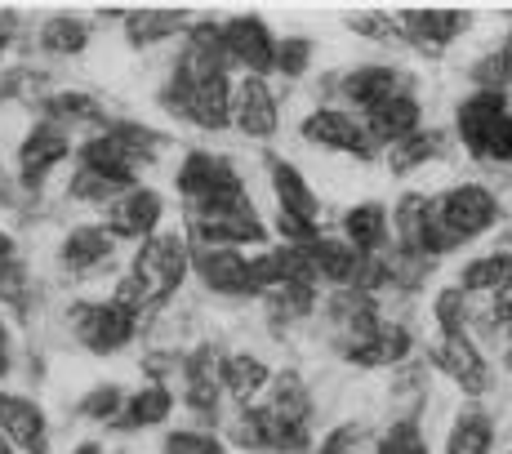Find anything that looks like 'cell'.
I'll list each match as a JSON object with an SVG mask.
<instances>
[{"label": "cell", "mask_w": 512, "mask_h": 454, "mask_svg": "<svg viewBox=\"0 0 512 454\" xmlns=\"http://www.w3.org/2000/svg\"><path fill=\"white\" fill-rule=\"evenodd\" d=\"M161 103L205 134H219L232 125V76H228L219 23L187 27L183 54L174 58V72L170 85L161 90Z\"/></svg>", "instance_id": "obj_1"}, {"label": "cell", "mask_w": 512, "mask_h": 454, "mask_svg": "<svg viewBox=\"0 0 512 454\" xmlns=\"http://www.w3.org/2000/svg\"><path fill=\"white\" fill-rule=\"evenodd\" d=\"M187 272H192V241L183 232H156L139 241V254H134L130 272L116 285L112 299H121L125 308H134L143 317V312L174 299Z\"/></svg>", "instance_id": "obj_2"}, {"label": "cell", "mask_w": 512, "mask_h": 454, "mask_svg": "<svg viewBox=\"0 0 512 454\" xmlns=\"http://www.w3.org/2000/svg\"><path fill=\"white\" fill-rule=\"evenodd\" d=\"M263 428V454H308L312 450V392L303 374H272L263 401L254 406Z\"/></svg>", "instance_id": "obj_3"}, {"label": "cell", "mask_w": 512, "mask_h": 454, "mask_svg": "<svg viewBox=\"0 0 512 454\" xmlns=\"http://www.w3.org/2000/svg\"><path fill=\"white\" fill-rule=\"evenodd\" d=\"M455 134L481 165H512V103L508 94L477 90L455 107Z\"/></svg>", "instance_id": "obj_4"}, {"label": "cell", "mask_w": 512, "mask_h": 454, "mask_svg": "<svg viewBox=\"0 0 512 454\" xmlns=\"http://www.w3.org/2000/svg\"><path fill=\"white\" fill-rule=\"evenodd\" d=\"M432 219H437L441 236H446L450 250H455V245L477 241V236H486L490 227H499L504 205H499V196L490 192V187L455 183V187H446L441 196H432Z\"/></svg>", "instance_id": "obj_5"}, {"label": "cell", "mask_w": 512, "mask_h": 454, "mask_svg": "<svg viewBox=\"0 0 512 454\" xmlns=\"http://www.w3.org/2000/svg\"><path fill=\"white\" fill-rule=\"evenodd\" d=\"M192 236H196V250H241V245L268 241V227H263L259 210H254L250 192H241L219 205L192 210Z\"/></svg>", "instance_id": "obj_6"}, {"label": "cell", "mask_w": 512, "mask_h": 454, "mask_svg": "<svg viewBox=\"0 0 512 454\" xmlns=\"http://www.w3.org/2000/svg\"><path fill=\"white\" fill-rule=\"evenodd\" d=\"M72 330L76 343L94 357H112V352H125L139 334V312L125 308L121 299H98V303H72Z\"/></svg>", "instance_id": "obj_7"}, {"label": "cell", "mask_w": 512, "mask_h": 454, "mask_svg": "<svg viewBox=\"0 0 512 454\" xmlns=\"http://www.w3.org/2000/svg\"><path fill=\"white\" fill-rule=\"evenodd\" d=\"M174 187H179V196L192 205V210H205V205H219V201H228V196L245 192L236 165L228 156L205 152V147H196V152L183 156L179 174H174Z\"/></svg>", "instance_id": "obj_8"}, {"label": "cell", "mask_w": 512, "mask_h": 454, "mask_svg": "<svg viewBox=\"0 0 512 454\" xmlns=\"http://www.w3.org/2000/svg\"><path fill=\"white\" fill-rule=\"evenodd\" d=\"M392 232H397V259H419V263H437L441 254H450V241L441 236L437 219H432V196L410 192L401 196L397 219H392Z\"/></svg>", "instance_id": "obj_9"}, {"label": "cell", "mask_w": 512, "mask_h": 454, "mask_svg": "<svg viewBox=\"0 0 512 454\" xmlns=\"http://www.w3.org/2000/svg\"><path fill=\"white\" fill-rule=\"evenodd\" d=\"M432 361H437V370L446 374V379L455 383L464 397H486L490 383H495L486 352L477 348V339H472V334H441Z\"/></svg>", "instance_id": "obj_10"}, {"label": "cell", "mask_w": 512, "mask_h": 454, "mask_svg": "<svg viewBox=\"0 0 512 454\" xmlns=\"http://www.w3.org/2000/svg\"><path fill=\"white\" fill-rule=\"evenodd\" d=\"M219 32H223V54H228V63L245 67V76L272 72V63H277V36H272V27L263 23V18L236 14Z\"/></svg>", "instance_id": "obj_11"}, {"label": "cell", "mask_w": 512, "mask_h": 454, "mask_svg": "<svg viewBox=\"0 0 512 454\" xmlns=\"http://www.w3.org/2000/svg\"><path fill=\"white\" fill-rule=\"evenodd\" d=\"M161 219H165V196L147 183H134L130 192H121L107 205L103 227L112 232V241H147V236H156Z\"/></svg>", "instance_id": "obj_12"}, {"label": "cell", "mask_w": 512, "mask_h": 454, "mask_svg": "<svg viewBox=\"0 0 512 454\" xmlns=\"http://www.w3.org/2000/svg\"><path fill=\"white\" fill-rule=\"evenodd\" d=\"M299 134L308 138L312 147H326V152H348V156H361V161L374 156L366 125H361L352 112H343V107H317V112H308L299 125Z\"/></svg>", "instance_id": "obj_13"}, {"label": "cell", "mask_w": 512, "mask_h": 454, "mask_svg": "<svg viewBox=\"0 0 512 454\" xmlns=\"http://www.w3.org/2000/svg\"><path fill=\"white\" fill-rule=\"evenodd\" d=\"M326 317H330L334 348H339V352L357 348L361 339H370V334L383 325L374 294L352 290V285H343V290H334V294H330V299H326Z\"/></svg>", "instance_id": "obj_14"}, {"label": "cell", "mask_w": 512, "mask_h": 454, "mask_svg": "<svg viewBox=\"0 0 512 454\" xmlns=\"http://www.w3.org/2000/svg\"><path fill=\"white\" fill-rule=\"evenodd\" d=\"M468 27L472 18L455 14V9H406V14H397L401 41H410L419 54H446Z\"/></svg>", "instance_id": "obj_15"}, {"label": "cell", "mask_w": 512, "mask_h": 454, "mask_svg": "<svg viewBox=\"0 0 512 454\" xmlns=\"http://www.w3.org/2000/svg\"><path fill=\"white\" fill-rule=\"evenodd\" d=\"M183 401L201 419H219V392H223V352L214 343H201L196 352L183 357Z\"/></svg>", "instance_id": "obj_16"}, {"label": "cell", "mask_w": 512, "mask_h": 454, "mask_svg": "<svg viewBox=\"0 0 512 454\" xmlns=\"http://www.w3.org/2000/svg\"><path fill=\"white\" fill-rule=\"evenodd\" d=\"M232 130H241L245 138H272L281 130L277 98L263 76H241L232 85Z\"/></svg>", "instance_id": "obj_17"}, {"label": "cell", "mask_w": 512, "mask_h": 454, "mask_svg": "<svg viewBox=\"0 0 512 454\" xmlns=\"http://www.w3.org/2000/svg\"><path fill=\"white\" fill-rule=\"evenodd\" d=\"M67 156H72V134H67L63 125H49V121L32 125V134L18 147V179L27 187H41Z\"/></svg>", "instance_id": "obj_18"}, {"label": "cell", "mask_w": 512, "mask_h": 454, "mask_svg": "<svg viewBox=\"0 0 512 454\" xmlns=\"http://www.w3.org/2000/svg\"><path fill=\"white\" fill-rule=\"evenodd\" d=\"M0 432L18 454H49V419L32 397L0 392Z\"/></svg>", "instance_id": "obj_19"}, {"label": "cell", "mask_w": 512, "mask_h": 454, "mask_svg": "<svg viewBox=\"0 0 512 454\" xmlns=\"http://www.w3.org/2000/svg\"><path fill=\"white\" fill-rule=\"evenodd\" d=\"M401 90H410L406 72H397V67H388V63H361L339 81V94L348 98V107H357L361 116H370L374 107L388 103V98Z\"/></svg>", "instance_id": "obj_20"}, {"label": "cell", "mask_w": 512, "mask_h": 454, "mask_svg": "<svg viewBox=\"0 0 512 454\" xmlns=\"http://www.w3.org/2000/svg\"><path fill=\"white\" fill-rule=\"evenodd\" d=\"M192 272L223 299H250V259L241 250H192Z\"/></svg>", "instance_id": "obj_21"}, {"label": "cell", "mask_w": 512, "mask_h": 454, "mask_svg": "<svg viewBox=\"0 0 512 454\" xmlns=\"http://www.w3.org/2000/svg\"><path fill=\"white\" fill-rule=\"evenodd\" d=\"M361 125H366V134H370L374 147H397L401 138H410L415 130H423V107H419V98L410 90H401V94H392L388 103L374 107Z\"/></svg>", "instance_id": "obj_22"}, {"label": "cell", "mask_w": 512, "mask_h": 454, "mask_svg": "<svg viewBox=\"0 0 512 454\" xmlns=\"http://www.w3.org/2000/svg\"><path fill=\"white\" fill-rule=\"evenodd\" d=\"M112 254H116V241L103 223L72 227V232L63 236V245H58V263H63V272H76V276L98 272L103 263H112Z\"/></svg>", "instance_id": "obj_23"}, {"label": "cell", "mask_w": 512, "mask_h": 454, "mask_svg": "<svg viewBox=\"0 0 512 454\" xmlns=\"http://www.w3.org/2000/svg\"><path fill=\"white\" fill-rule=\"evenodd\" d=\"M268 179L281 214H294V219H308V223L321 219V196L312 192V183L303 179L299 165H290L285 156H268Z\"/></svg>", "instance_id": "obj_24"}, {"label": "cell", "mask_w": 512, "mask_h": 454, "mask_svg": "<svg viewBox=\"0 0 512 454\" xmlns=\"http://www.w3.org/2000/svg\"><path fill=\"white\" fill-rule=\"evenodd\" d=\"M410 348H415V339H410L406 325L383 321L379 330L370 334V339H361L357 348L343 352V361L357 365V370H388V365H401V361H406Z\"/></svg>", "instance_id": "obj_25"}, {"label": "cell", "mask_w": 512, "mask_h": 454, "mask_svg": "<svg viewBox=\"0 0 512 454\" xmlns=\"http://www.w3.org/2000/svg\"><path fill=\"white\" fill-rule=\"evenodd\" d=\"M303 254H308V263H312V276L339 285V290L343 285H357V272H361V263H366L343 236H317L312 245H303Z\"/></svg>", "instance_id": "obj_26"}, {"label": "cell", "mask_w": 512, "mask_h": 454, "mask_svg": "<svg viewBox=\"0 0 512 454\" xmlns=\"http://www.w3.org/2000/svg\"><path fill=\"white\" fill-rule=\"evenodd\" d=\"M343 241H348L361 259L383 254V250H388V241H392V214L383 210L379 201L352 205V210L343 214Z\"/></svg>", "instance_id": "obj_27"}, {"label": "cell", "mask_w": 512, "mask_h": 454, "mask_svg": "<svg viewBox=\"0 0 512 454\" xmlns=\"http://www.w3.org/2000/svg\"><path fill=\"white\" fill-rule=\"evenodd\" d=\"M76 161H81V170H94V174H103V179H112L121 187L139 183V165H134V156L125 152V147L116 143L107 130L94 134V138H85V143L76 147Z\"/></svg>", "instance_id": "obj_28"}, {"label": "cell", "mask_w": 512, "mask_h": 454, "mask_svg": "<svg viewBox=\"0 0 512 454\" xmlns=\"http://www.w3.org/2000/svg\"><path fill=\"white\" fill-rule=\"evenodd\" d=\"M170 414H174V392H170V383L152 379V383H143L139 392H130V397H125V410H121V419H116L112 428H121V432L161 428V423H170Z\"/></svg>", "instance_id": "obj_29"}, {"label": "cell", "mask_w": 512, "mask_h": 454, "mask_svg": "<svg viewBox=\"0 0 512 454\" xmlns=\"http://www.w3.org/2000/svg\"><path fill=\"white\" fill-rule=\"evenodd\" d=\"M272 383V365L254 352H232L223 357V392L241 406H254V397H263Z\"/></svg>", "instance_id": "obj_30"}, {"label": "cell", "mask_w": 512, "mask_h": 454, "mask_svg": "<svg viewBox=\"0 0 512 454\" xmlns=\"http://www.w3.org/2000/svg\"><path fill=\"white\" fill-rule=\"evenodd\" d=\"M508 285H512V245H499V250L472 259L464 268V276H459V290H468L472 299H477V294L495 299V294H504Z\"/></svg>", "instance_id": "obj_31"}, {"label": "cell", "mask_w": 512, "mask_h": 454, "mask_svg": "<svg viewBox=\"0 0 512 454\" xmlns=\"http://www.w3.org/2000/svg\"><path fill=\"white\" fill-rule=\"evenodd\" d=\"M263 308H268L272 325H294L312 317V308H317V276H294V281L277 285L272 294H263Z\"/></svg>", "instance_id": "obj_32"}, {"label": "cell", "mask_w": 512, "mask_h": 454, "mask_svg": "<svg viewBox=\"0 0 512 454\" xmlns=\"http://www.w3.org/2000/svg\"><path fill=\"white\" fill-rule=\"evenodd\" d=\"M446 454H495V419L481 406H464L446 432Z\"/></svg>", "instance_id": "obj_33"}, {"label": "cell", "mask_w": 512, "mask_h": 454, "mask_svg": "<svg viewBox=\"0 0 512 454\" xmlns=\"http://www.w3.org/2000/svg\"><path fill=\"white\" fill-rule=\"evenodd\" d=\"M125 36H130L134 49H147V45H161L170 36H179L192 27V18L183 9H139V14H125Z\"/></svg>", "instance_id": "obj_34"}, {"label": "cell", "mask_w": 512, "mask_h": 454, "mask_svg": "<svg viewBox=\"0 0 512 454\" xmlns=\"http://www.w3.org/2000/svg\"><path fill=\"white\" fill-rule=\"evenodd\" d=\"M446 152V130H415L410 138H401L397 147H388V170L392 174H410L419 165L437 161Z\"/></svg>", "instance_id": "obj_35"}, {"label": "cell", "mask_w": 512, "mask_h": 454, "mask_svg": "<svg viewBox=\"0 0 512 454\" xmlns=\"http://www.w3.org/2000/svg\"><path fill=\"white\" fill-rule=\"evenodd\" d=\"M90 45V18H76V14H54L45 18L41 27V49L45 54H81Z\"/></svg>", "instance_id": "obj_36"}, {"label": "cell", "mask_w": 512, "mask_h": 454, "mask_svg": "<svg viewBox=\"0 0 512 454\" xmlns=\"http://www.w3.org/2000/svg\"><path fill=\"white\" fill-rule=\"evenodd\" d=\"M45 116H49V125H90L103 116V107H98V98L90 94H76V90H67V94H54V98H45Z\"/></svg>", "instance_id": "obj_37"}, {"label": "cell", "mask_w": 512, "mask_h": 454, "mask_svg": "<svg viewBox=\"0 0 512 454\" xmlns=\"http://www.w3.org/2000/svg\"><path fill=\"white\" fill-rule=\"evenodd\" d=\"M432 317H437L441 334H468V325H472V294L459 290V285L437 290V299H432Z\"/></svg>", "instance_id": "obj_38"}, {"label": "cell", "mask_w": 512, "mask_h": 454, "mask_svg": "<svg viewBox=\"0 0 512 454\" xmlns=\"http://www.w3.org/2000/svg\"><path fill=\"white\" fill-rule=\"evenodd\" d=\"M125 397H130V392H125L121 383H98V388L85 392L76 410H81V419H94V423H107V428H112L125 410Z\"/></svg>", "instance_id": "obj_39"}, {"label": "cell", "mask_w": 512, "mask_h": 454, "mask_svg": "<svg viewBox=\"0 0 512 454\" xmlns=\"http://www.w3.org/2000/svg\"><path fill=\"white\" fill-rule=\"evenodd\" d=\"M370 446V428L361 419H348L339 423V428H330L326 437L312 446V454H366Z\"/></svg>", "instance_id": "obj_40"}, {"label": "cell", "mask_w": 512, "mask_h": 454, "mask_svg": "<svg viewBox=\"0 0 512 454\" xmlns=\"http://www.w3.org/2000/svg\"><path fill=\"white\" fill-rule=\"evenodd\" d=\"M161 454H228V441L205 428H174L165 432Z\"/></svg>", "instance_id": "obj_41"}, {"label": "cell", "mask_w": 512, "mask_h": 454, "mask_svg": "<svg viewBox=\"0 0 512 454\" xmlns=\"http://www.w3.org/2000/svg\"><path fill=\"white\" fill-rule=\"evenodd\" d=\"M374 454H432L428 441H423L415 419H397L379 441H374Z\"/></svg>", "instance_id": "obj_42"}, {"label": "cell", "mask_w": 512, "mask_h": 454, "mask_svg": "<svg viewBox=\"0 0 512 454\" xmlns=\"http://www.w3.org/2000/svg\"><path fill=\"white\" fill-rule=\"evenodd\" d=\"M308 63H312V41L308 36H285V41H277V63H272V72L299 81V76L308 72Z\"/></svg>", "instance_id": "obj_43"}, {"label": "cell", "mask_w": 512, "mask_h": 454, "mask_svg": "<svg viewBox=\"0 0 512 454\" xmlns=\"http://www.w3.org/2000/svg\"><path fill=\"white\" fill-rule=\"evenodd\" d=\"M343 23H348L357 36H370V41H379V45H397L401 41L397 14H348Z\"/></svg>", "instance_id": "obj_44"}, {"label": "cell", "mask_w": 512, "mask_h": 454, "mask_svg": "<svg viewBox=\"0 0 512 454\" xmlns=\"http://www.w3.org/2000/svg\"><path fill=\"white\" fill-rule=\"evenodd\" d=\"M490 321L504 325V334L512 339V285H508L504 294H495V308H490Z\"/></svg>", "instance_id": "obj_45"}, {"label": "cell", "mask_w": 512, "mask_h": 454, "mask_svg": "<svg viewBox=\"0 0 512 454\" xmlns=\"http://www.w3.org/2000/svg\"><path fill=\"white\" fill-rule=\"evenodd\" d=\"M14 370V339H9V330H5V321H0V379Z\"/></svg>", "instance_id": "obj_46"}, {"label": "cell", "mask_w": 512, "mask_h": 454, "mask_svg": "<svg viewBox=\"0 0 512 454\" xmlns=\"http://www.w3.org/2000/svg\"><path fill=\"white\" fill-rule=\"evenodd\" d=\"M499 54V63H504V72H508V90H512V27H508V36H504V45L495 49Z\"/></svg>", "instance_id": "obj_47"}, {"label": "cell", "mask_w": 512, "mask_h": 454, "mask_svg": "<svg viewBox=\"0 0 512 454\" xmlns=\"http://www.w3.org/2000/svg\"><path fill=\"white\" fill-rule=\"evenodd\" d=\"M72 454H103V446H98V441H81Z\"/></svg>", "instance_id": "obj_48"}, {"label": "cell", "mask_w": 512, "mask_h": 454, "mask_svg": "<svg viewBox=\"0 0 512 454\" xmlns=\"http://www.w3.org/2000/svg\"><path fill=\"white\" fill-rule=\"evenodd\" d=\"M9 27H14V18H0V49L9 45Z\"/></svg>", "instance_id": "obj_49"}, {"label": "cell", "mask_w": 512, "mask_h": 454, "mask_svg": "<svg viewBox=\"0 0 512 454\" xmlns=\"http://www.w3.org/2000/svg\"><path fill=\"white\" fill-rule=\"evenodd\" d=\"M0 454H18V450L9 446V441H5V432H0Z\"/></svg>", "instance_id": "obj_50"}, {"label": "cell", "mask_w": 512, "mask_h": 454, "mask_svg": "<svg viewBox=\"0 0 512 454\" xmlns=\"http://www.w3.org/2000/svg\"><path fill=\"white\" fill-rule=\"evenodd\" d=\"M508 454H512V450H508Z\"/></svg>", "instance_id": "obj_51"}]
</instances>
